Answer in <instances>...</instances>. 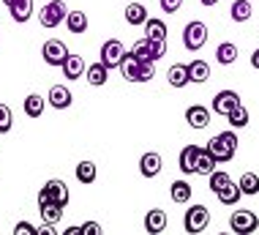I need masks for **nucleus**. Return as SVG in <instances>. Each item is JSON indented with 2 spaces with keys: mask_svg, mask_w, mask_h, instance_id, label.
Instances as JSON below:
<instances>
[{
  "mask_svg": "<svg viewBox=\"0 0 259 235\" xmlns=\"http://www.w3.org/2000/svg\"><path fill=\"white\" fill-rule=\"evenodd\" d=\"M188 80L191 82H207L210 80V63L205 60H191L188 63Z\"/></svg>",
  "mask_w": 259,
  "mask_h": 235,
  "instance_id": "obj_21",
  "label": "nucleus"
},
{
  "mask_svg": "<svg viewBox=\"0 0 259 235\" xmlns=\"http://www.w3.org/2000/svg\"><path fill=\"white\" fill-rule=\"evenodd\" d=\"M191 194H194V189L188 186L186 181H175L169 186V197H172V203H178V205H186L191 200Z\"/></svg>",
  "mask_w": 259,
  "mask_h": 235,
  "instance_id": "obj_24",
  "label": "nucleus"
},
{
  "mask_svg": "<svg viewBox=\"0 0 259 235\" xmlns=\"http://www.w3.org/2000/svg\"><path fill=\"white\" fill-rule=\"evenodd\" d=\"M41 58L47 60V66H63V60L68 58V47L60 39H50V41H44Z\"/></svg>",
  "mask_w": 259,
  "mask_h": 235,
  "instance_id": "obj_7",
  "label": "nucleus"
},
{
  "mask_svg": "<svg viewBox=\"0 0 259 235\" xmlns=\"http://www.w3.org/2000/svg\"><path fill=\"white\" fill-rule=\"evenodd\" d=\"M197 153H199V145H186L183 151H180V170H183L186 175L194 173V164H197Z\"/></svg>",
  "mask_w": 259,
  "mask_h": 235,
  "instance_id": "obj_26",
  "label": "nucleus"
},
{
  "mask_svg": "<svg viewBox=\"0 0 259 235\" xmlns=\"http://www.w3.org/2000/svg\"><path fill=\"white\" fill-rule=\"evenodd\" d=\"M186 123L191 126V129H205V126L210 123V110L202 104H194L186 110Z\"/></svg>",
  "mask_w": 259,
  "mask_h": 235,
  "instance_id": "obj_11",
  "label": "nucleus"
},
{
  "mask_svg": "<svg viewBox=\"0 0 259 235\" xmlns=\"http://www.w3.org/2000/svg\"><path fill=\"white\" fill-rule=\"evenodd\" d=\"M96 164L93 161H79V164H76V181L82 183V186H88V183H93L96 181Z\"/></svg>",
  "mask_w": 259,
  "mask_h": 235,
  "instance_id": "obj_30",
  "label": "nucleus"
},
{
  "mask_svg": "<svg viewBox=\"0 0 259 235\" xmlns=\"http://www.w3.org/2000/svg\"><path fill=\"white\" fill-rule=\"evenodd\" d=\"M199 3H202V6H215L219 0H199Z\"/></svg>",
  "mask_w": 259,
  "mask_h": 235,
  "instance_id": "obj_44",
  "label": "nucleus"
},
{
  "mask_svg": "<svg viewBox=\"0 0 259 235\" xmlns=\"http://www.w3.org/2000/svg\"><path fill=\"white\" fill-rule=\"evenodd\" d=\"M66 27H68L74 36H82V33L88 30V14H85V11H68Z\"/></svg>",
  "mask_w": 259,
  "mask_h": 235,
  "instance_id": "obj_20",
  "label": "nucleus"
},
{
  "mask_svg": "<svg viewBox=\"0 0 259 235\" xmlns=\"http://www.w3.org/2000/svg\"><path fill=\"white\" fill-rule=\"evenodd\" d=\"M205 44H207V25L199 22V19L188 22L186 30H183V47L188 49V52H199Z\"/></svg>",
  "mask_w": 259,
  "mask_h": 235,
  "instance_id": "obj_2",
  "label": "nucleus"
},
{
  "mask_svg": "<svg viewBox=\"0 0 259 235\" xmlns=\"http://www.w3.org/2000/svg\"><path fill=\"white\" fill-rule=\"evenodd\" d=\"M156 77V60H142L139 66V82H150Z\"/></svg>",
  "mask_w": 259,
  "mask_h": 235,
  "instance_id": "obj_38",
  "label": "nucleus"
},
{
  "mask_svg": "<svg viewBox=\"0 0 259 235\" xmlns=\"http://www.w3.org/2000/svg\"><path fill=\"white\" fill-rule=\"evenodd\" d=\"M237 104H240L237 90H219V93L213 96V112H215V115H224V118H227Z\"/></svg>",
  "mask_w": 259,
  "mask_h": 235,
  "instance_id": "obj_9",
  "label": "nucleus"
},
{
  "mask_svg": "<svg viewBox=\"0 0 259 235\" xmlns=\"http://www.w3.org/2000/svg\"><path fill=\"white\" fill-rule=\"evenodd\" d=\"M229 14H232L235 22H248L251 14H254V6H251L248 0H235L232 9H229Z\"/></svg>",
  "mask_w": 259,
  "mask_h": 235,
  "instance_id": "obj_29",
  "label": "nucleus"
},
{
  "mask_svg": "<svg viewBox=\"0 0 259 235\" xmlns=\"http://www.w3.org/2000/svg\"><path fill=\"white\" fill-rule=\"evenodd\" d=\"M148 9H145L142 3H128L125 6V22L128 25H145L148 22Z\"/></svg>",
  "mask_w": 259,
  "mask_h": 235,
  "instance_id": "obj_22",
  "label": "nucleus"
},
{
  "mask_svg": "<svg viewBox=\"0 0 259 235\" xmlns=\"http://www.w3.org/2000/svg\"><path fill=\"white\" fill-rule=\"evenodd\" d=\"M215 164H219V161H215L213 156H210L207 148H199V153H197V164H194V173H197V175H210V173L215 170Z\"/></svg>",
  "mask_w": 259,
  "mask_h": 235,
  "instance_id": "obj_19",
  "label": "nucleus"
},
{
  "mask_svg": "<svg viewBox=\"0 0 259 235\" xmlns=\"http://www.w3.org/2000/svg\"><path fill=\"white\" fill-rule=\"evenodd\" d=\"M207 181H210V191L215 194V191H219V189H224L229 181H232V178H229L227 173H224V170H213V173L207 175Z\"/></svg>",
  "mask_w": 259,
  "mask_h": 235,
  "instance_id": "obj_34",
  "label": "nucleus"
},
{
  "mask_svg": "<svg viewBox=\"0 0 259 235\" xmlns=\"http://www.w3.org/2000/svg\"><path fill=\"white\" fill-rule=\"evenodd\" d=\"M227 120H229V126H235V129H243V126H248V110L243 104H237L227 115Z\"/></svg>",
  "mask_w": 259,
  "mask_h": 235,
  "instance_id": "obj_33",
  "label": "nucleus"
},
{
  "mask_svg": "<svg viewBox=\"0 0 259 235\" xmlns=\"http://www.w3.org/2000/svg\"><path fill=\"white\" fill-rule=\"evenodd\" d=\"M82 232H85V235H99L101 232V224L99 222H88V224H82Z\"/></svg>",
  "mask_w": 259,
  "mask_h": 235,
  "instance_id": "obj_41",
  "label": "nucleus"
},
{
  "mask_svg": "<svg viewBox=\"0 0 259 235\" xmlns=\"http://www.w3.org/2000/svg\"><path fill=\"white\" fill-rule=\"evenodd\" d=\"M66 17H68V9H66L63 0H50L47 6H41V14H38L41 25H44L47 30H52V27H58L60 22H66Z\"/></svg>",
  "mask_w": 259,
  "mask_h": 235,
  "instance_id": "obj_3",
  "label": "nucleus"
},
{
  "mask_svg": "<svg viewBox=\"0 0 259 235\" xmlns=\"http://www.w3.org/2000/svg\"><path fill=\"white\" fill-rule=\"evenodd\" d=\"M145 230L153 232V235L164 232V230H166V213L161 211V208H153L148 216H145Z\"/></svg>",
  "mask_w": 259,
  "mask_h": 235,
  "instance_id": "obj_17",
  "label": "nucleus"
},
{
  "mask_svg": "<svg viewBox=\"0 0 259 235\" xmlns=\"http://www.w3.org/2000/svg\"><path fill=\"white\" fill-rule=\"evenodd\" d=\"M123 55H125V47H123L117 39L104 41V47H101V63H104V66H107L109 71H112V69H120Z\"/></svg>",
  "mask_w": 259,
  "mask_h": 235,
  "instance_id": "obj_8",
  "label": "nucleus"
},
{
  "mask_svg": "<svg viewBox=\"0 0 259 235\" xmlns=\"http://www.w3.org/2000/svg\"><path fill=\"white\" fill-rule=\"evenodd\" d=\"M47 102H50L55 110H68V107H71V102H74V96H71V90H68L66 85H52Z\"/></svg>",
  "mask_w": 259,
  "mask_h": 235,
  "instance_id": "obj_10",
  "label": "nucleus"
},
{
  "mask_svg": "<svg viewBox=\"0 0 259 235\" xmlns=\"http://www.w3.org/2000/svg\"><path fill=\"white\" fill-rule=\"evenodd\" d=\"M251 66L259 71V49H254V55H251Z\"/></svg>",
  "mask_w": 259,
  "mask_h": 235,
  "instance_id": "obj_42",
  "label": "nucleus"
},
{
  "mask_svg": "<svg viewBox=\"0 0 259 235\" xmlns=\"http://www.w3.org/2000/svg\"><path fill=\"white\" fill-rule=\"evenodd\" d=\"M145 39H166V22L164 19H148V22H145Z\"/></svg>",
  "mask_w": 259,
  "mask_h": 235,
  "instance_id": "obj_31",
  "label": "nucleus"
},
{
  "mask_svg": "<svg viewBox=\"0 0 259 235\" xmlns=\"http://www.w3.org/2000/svg\"><path fill=\"white\" fill-rule=\"evenodd\" d=\"M63 74H66V80H79L82 74H85V58L82 55H74L68 52V58L63 60Z\"/></svg>",
  "mask_w": 259,
  "mask_h": 235,
  "instance_id": "obj_12",
  "label": "nucleus"
},
{
  "mask_svg": "<svg viewBox=\"0 0 259 235\" xmlns=\"http://www.w3.org/2000/svg\"><path fill=\"white\" fill-rule=\"evenodd\" d=\"M14 232H17V235H36L38 230H36L30 222H19L17 227H14Z\"/></svg>",
  "mask_w": 259,
  "mask_h": 235,
  "instance_id": "obj_40",
  "label": "nucleus"
},
{
  "mask_svg": "<svg viewBox=\"0 0 259 235\" xmlns=\"http://www.w3.org/2000/svg\"><path fill=\"white\" fill-rule=\"evenodd\" d=\"M139 173H142V178H156L161 173V156L156 151L145 153L142 159H139Z\"/></svg>",
  "mask_w": 259,
  "mask_h": 235,
  "instance_id": "obj_15",
  "label": "nucleus"
},
{
  "mask_svg": "<svg viewBox=\"0 0 259 235\" xmlns=\"http://www.w3.org/2000/svg\"><path fill=\"white\" fill-rule=\"evenodd\" d=\"M22 107H25V115L27 118H41V115H44V107H47V98H41L38 93H30L22 102Z\"/></svg>",
  "mask_w": 259,
  "mask_h": 235,
  "instance_id": "obj_23",
  "label": "nucleus"
},
{
  "mask_svg": "<svg viewBox=\"0 0 259 235\" xmlns=\"http://www.w3.org/2000/svg\"><path fill=\"white\" fill-rule=\"evenodd\" d=\"M38 200H55L58 205H63V208H66L68 200H71V194H68L66 181H60V178H52V181H47V186L41 189Z\"/></svg>",
  "mask_w": 259,
  "mask_h": 235,
  "instance_id": "obj_6",
  "label": "nucleus"
},
{
  "mask_svg": "<svg viewBox=\"0 0 259 235\" xmlns=\"http://www.w3.org/2000/svg\"><path fill=\"white\" fill-rule=\"evenodd\" d=\"M9 11L14 17V22H27L33 17V0H19V3L9 6Z\"/></svg>",
  "mask_w": 259,
  "mask_h": 235,
  "instance_id": "obj_27",
  "label": "nucleus"
},
{
  "mask_svg": "<svg viewBox=\"0 0 259 235\" xmlns=\"http://www.w3.org/2000/svg\"><path fill=\"white\" fill-rule=\"evenodd\" d=\"M131 52L137 55L139 60H153V55H150V44H148V39H139L134 47H131Z\"/></svg>",
  "mask_w": 259,
  "mask_h": 235,
  "instance_id": "obj_36",
  "label": "nucleus"
},
{
  "mask_svg": "<svg viewBox=\"0 0 259 235\" xmlns=\"http://www.w3.org/2000/svg\"><path fill=\"white\" fill-rule=\"evenodd\" d=\"M139 66H142V60H139L134 52H125L123 60H120V74H123V80L139 82Z\"/></svg>",
  "mask_w": 259,
  "mask_h": 235,
  "instance_id": "obj_13",
  "label": "nucleus"
},
{
  "mask_svg": "<svg viewBox=\"0 0 259 235\" xmlns=\"http://www.w3.org/2000/svg\"><path fill=\"white\" fill-rule=\"evenodd\" d=\"M207 224H210V211L205 205H191L186 211V219H183L186 232H202V230H207Z\"/></svg>",
  "mask_w": 259,
  "mask_h": 235,
  "instance_id": "obj_5",
  "label": "nucleus"
},
{
  "mask_svg": "<svg viewBox=\"0 0 259 235\" xmlns=\"http://www.w3.org/2000/svg\"><path fill=\"white\" fill-rule=\"evenodd\" d=\"M229 227H232V232H237V235H251V232H256V227H259V216L254 211H235L232 216H229Z\"/></svg>",
  "mask_w": 259,
  "mask_h": 235,
  "instance_id": "obj_4",
  "label": "nucleus"
},
{
  "mask_svg": "<svg viewBox=\"0 0 259 235\" xmlns=\"http://www.w3.org/2000/svg\"><path fill=\"white\" fill-rule=\"evenodd\" d=\"M3 3H6V6H14V3H19V0H3Z\"/></svg>",
  "mask_w": 259,
  "mask_h": 235,
  "instance_id": "obj_45",
  "label": "nucleus"
},
{
  "mask_svg": "<svg viewBox=\"0 0 259 235\" xmlns=\"http://www.w3.org/2000/svg\"><path fill=\"white\" fill-rule=\"evenodd\" d=\"M237 183H240L243 194H251V197L259 194V175H256V173H243Z\"/></svg>",
  "mask_w": 259,
  "mask_h": 235,
  "instance_id": "obj_32",
  "label": "nucleus"
},
{
  "mask_svg": "<svg viewBox=\"0 0 259 235\" xmlns=\"http://www.w3.org/2000/svg\"><path fill=\"white\" fill-rule=\"evenodd\" d=\"M237 145H240V142H237L235 131H221V134H215V137L207 142V151H210V156H213L219 164H227V161L235 159Z\"/></svg>",
  "mask_w": 259,
  "mask_h": 235,
  "instance_id": "obj_1",
  "label": "nucleus"
},
{
  "mask_svg": "<svg viewBox=\"0 0 259 235\" xmlns=\"http://www.w3.org/2000/svg\"><path fill=\"white\" fill-rule=\"evenodd\" d=\"M38 213L47 224H58L63 219V205H58L55 200H38Z\"/></svg>",
  "mask_w": 259,
  "mask_h": 235,
  "instance_id": "obj_14",
  "label": "nucleus"
},
{
  "mask_svg": "<svg viewBox=\"0 0 259 235\" xmlns=\"http://www.w3.org/2000/svg\"><path fill=\"white\" fill-rule=\"evenodd\" d=\"M11 126H14L11 110H9L6 104H0V134H9V131H11Z\"/></svg>",
  "mask_w": 259,
  "mask_h": 235,
  "instance_id": "obj_35",
  "label": "nucleus"
},
{
  "mask_svg": "<svg viewBox=\"0 0 259 235\" xmlns=\"http://www.w3.org/2000/svg\"><path fill=\"white\" fill-rule=\"evenodd\" d=\"M109 80V69L104 66V63H93V66H88V82L93 85V88H101L104 82Z\"/></svg>",
  "mask_w": 259,
  "mask_h": 235,
  "instance_id": "obj_25",
  "label": "nucleus"
},
{
  "mask_svg": "<svg viewBox=\"0 0 259 235\" xmlns=\"http://www.w3.org/2000/svg\"><path fill=\"white\" fill-rule=\"evenodd\" d=\"M82 232V227H68V230H66V235H79Z\"/></svg>",
  "mask_w": 259,
  "mask_h": 235,
  "instance_id": "obj_43",
  "label": "nucleus"
},
{
  "mask_svg": "<svg viewBox=\"0 0 259 235\" xmlns=\"http://www.w3.org/2000/svg\"><path fill=\"white\" fill-rule=\"evenodd\" d=\"M215 60H219L221 66L235 63L237 60V44H232V41H224V44H219V49H215Z\"/></svg>",
  "mask_w": 259,
  "mask_h": 235,
  "instance_id": "obj_28",
  "label": "nucleus"
},
{
  "mask_svg": "<svg viewBox=\"0 0 259 235\" xmlns=\"http://www.w3.org/2000/svg\"><path fill=\"white\" fill-rule=\"evenodd\" d=\"M215 197H219V203H221V205H237V200L243 197V189H240V183L229 181L224 189L215 191Z\"/></svg>",
  "mask_w": 259,
  "mask_h": 235,
  "instance_id": "obj_16",
  "label": "nucleus"
},
{
  "mask_svg": "<svg viewBox=\"0 0 259 235\" xmlns=\"http://www.w3.org/2000/svg\"><path fill=\"white\" fill-rule=\"evenodd\" d=\"M148 44H150L153 60H158V58H164V55H166V39H148Z\"/></svg>",
  "mask_w": 259,
  "mask_h": 235,
  "instance_id": "obj_37",
  "label": "nucleus"
},
{
  "mask_svg": "<svg viewBox=\"0 0 259 235\" xmlns=\"http://www.w3.org/2000/svg\"><path fill=\"white\" fill-rule=\"evenodd\" d=\"M166 80H169L172 88H186V85L191 82L188 80V66L186 63H175V66L166 71Z\"/></svg>",
  "mask_w": 259,
  "mask_h": 235,
  "instance_id": "obj_18",
  "label": "nucleus"
},
{
  "mask_svg": "<svg viewBox=\"0 0 259 235\" xmlns=\"http://www.w3.org/2000/svg\"><path fill=\"white\" fill-rule=\"evenodd\" d=\"M180 6H183V0H161V11L164 14H175Z\"/></svg>",
  "mask_w": 259,
  "mask_h": 235,
  "instance_id": "obj_39",
  "label": "nucleus"
}]
</instances>
